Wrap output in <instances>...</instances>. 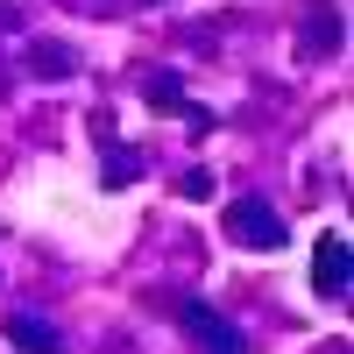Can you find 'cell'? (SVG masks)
Returning <instances> with one entry per match:
<instances>
[{"label":"cell","mask_w":354,"mask_h":354,"mask_svg":"<svg viewBox=\"0 0 354 354\" xmlns=\"http://www.w3.org/2000/svg\"><path fill=\"white\" fill-rule=\"evenodd\" d=\"M283 234H290V227L277 220V205H270V198H255V192H248V198H234V205H227V241H241V248H283Z\"/></svg>","instance_id":"cell-1"},{"label":"cell","mask_w":354,"mask_h":354,"mask_svg":"<svg viewBox=\"0 0 354 354\" xmlns=\"http://www.w3.org/2000/svg\"><path fill=\"white\" fill-rule=\"evenodd\" d=\"M347 270H354V255H347V234H319V248H312V283H319V298H347Z\"/></svg>","instance_id":"cell-2"},{"label":"cell","mask_w":354,"mask_h":354,"mask_svg":"<svg viewBox=\"0 0 354 354\" xmlns=\"http://www.w3.org/2000/svg\"><path fill=\"white\" fill-rule=\"evenodd\" d=\"M0 333H8L21 354H71V340L57 333L50 319H36V312H8V326H0Z\"/></svg>","instance_id":"cell-3"},{"label":"cell","mask_w":354,"mask_h":354,"mask_svg":"<svg viewBox=\"0 0 354 354\" xmlns=\"http://www.w3.org/2000/svg\"><path fill=\"white\" fill-rule=\"evenodd\" d=\"M185 326H192V333H198L205 347H213V354H241V340H234V326H227V319H220L213 305H198V298H192V305H185Z\"/></svg>","instance_id":"cell-4"},{"label":"cell","mask_w":354,"mask_h":354,"mask_svg":"<svg viewBox=\"0 0 354 354\" xmlns=\"http://www.w3.org/2000/svg\"><path fill=\"white\" fill-rule=\"evenodd\" d=\"M333 43H340V21L333 15H312L305 21V57H333Z\"/></svg>","instance_id":"cell-5"},{"label":"cell","mask_w":354,"mask_h":354,"mask_svg":"<svg viewBox=\"0 0 354 354\" xmlns=\"http://www.w3.org/2000/svg\"><path fill=\"white\" fill-rule=\"evenodd\" d=\"M149 100H163V106L177 113V78H170V71H163V78H149Z\"/></svg>","instance_id":"cell-6"}]
</instances>
